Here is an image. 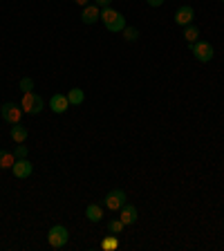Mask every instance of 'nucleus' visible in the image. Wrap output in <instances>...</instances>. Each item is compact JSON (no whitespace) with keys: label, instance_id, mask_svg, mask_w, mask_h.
Masks as SVG:
<instances>
[{"label":"nucleus","instance_id":"obj_1","mask_svg":"<svg viewBox=\"0 0 224 251\" xmlns=\"http://www.w3.org/2000/svg\"><path fill=\"white\" fill-rule=\"evenodd\" d=\"M101 21H103L105 29L117 34V31H124L125 29V18L121 11H115L112 7H103L101 9Z\"/></svg>","mask_w":224,"mask_h":251},{"label":"nucleus","instance_id":"obj_2","mask_svg":"<svg viewBox=\"0 0 224 251\" xmlns=\"http://www.w3.org/2000/svg\"><path fill=\"white\" fill-rule=\"evenodd\" d=\"M21 108H23V112H27V115H41V110L45 108V101H43L41 94H36L34 90H29V92L23 94Z\"/></svg>","mask_w":224,"mask_h":251},{"label":"nucleus","instance_id":"obj_3","mask_svg":"<svg viewBox=\"0 0 224 251\" xmlns=\"http://www.w3.org/2000/svg\"><path fill=\"white\" fill-rule=\"evenodd\" d=\"M68 240H70V231L63 225H54L52 229L47 231V242L54 249H63V247L68 245Z\"/></svg>","mask_w":224,"mask_h":251},{"label":"nucleus","instance_id":"obj_4","mask_svg":"<svg viewBox=\"0 0 224 251\" xmlns=\"http://www.w3.org/2000/svg\"><path fill=\"white\" fill-rule=\"evenodd\" d=\"M191 52H193L195 61H199V63H209V61H213V56H215L213 45H211V43H206V41L193 43V45H191Z\"/></svg>","mask_w":224,"mask_h":251},{"label":"nucleus","instance_id":"obj_5","mask_svg":"<svg viewBox=\"0 0 224 251\" xmlns=\"http://www.w3.org/2000/svg\"><path fill=\"white\" fill-rule=\"evenodd\" d=\"M125 202H128V195H125V191H121V188L110 191V193L103 198V206L105 209H110V211H115V213H119V209L124 206Z\"/></svg>","mask_w":224,"mask_h":251},{"label":"nucleus","instance_id":"obj_6","mask_svg":"<svg viewBox=\"0 0 224 251\" xmlns=\"http://www.w3.org/2000/svg\"><path fill=\"white\" fill-rule=\"evenodd\" d=\"M0 117L7 121L9 126H14V124H21V119H23V108L18 103H5L2 105V110H0Z\"/></svg>","mask_w":224,"mask_h":251},{"label":"nucleus","instance_id":"obj_7","mask_svg":"<svg viewBox=\"0 0 224 251\" xmlns=\"http://www.w3.org/2000/svg\"><path fill=\"white\" fill-rule=\"evenodd\" d=\"M11 173H14L16 179H27L34 173V164L27 162V157L25 159H16L14 166H11Z\"/></svg>","mask_w":224,"mask_h":251},{"label":"nucleus","instance_id":"obj_8","mask_svg":"<svg viewBox=\"0 0 224 251\" xmlns=\"http://www.w3.org/2000/svg\"><path fill=\"white\" fill-rule=\"evenodd\" d=\"M193 18H195V9L191 5H182V7H177V11H175V25H179V27L191 25Z\"/></svg>","mask_w":224,"mask_h":251},{"label":"nucleus","instance_id":"obj_9","mask_svg":"<svg viewBox=\"0 0 224 251\" xmlns=\"http://www.w3.org/2000/svg\"><path fill=\"white\" fill-rule=\"evenodd\" d=\"M137 218H139V213H137V206H132V204L125 202L124 206L119 209V220L124 222L125 226H128V225H135Z\"/></svg>","mask_w":224,"mask_h":251},{"label":"nucleus","instance_id":"obj_10","mask_svg":"<svg viewBox=\"0 0 224 251\" xmlns=\"http://www.w3.org/2000/svg\"><path fill=\"white\" fill-rule=\"evenodd\" d=\"M81 21H83L85 25H94L97 21H101L99 5H92V2H90L88 7H83V11H81Z\"/></svg>","mask_w":224,"mask_h":251},{"label":"nucleus","instance_id":"obj_11","mask_svg":"<svg viewBox=\"0 0 224 251\" xmlns=\"http://www.w3.org/2000/svg\"><path fill=\"white\" fill-rule=\"evenodd\" d=\"M68 108H70L68 94H54L52 99H50V110H52V112H56V115L68 112Z\"/></svg>","mask_w":224,"mask_h":251},{"label":"nucleus","instance_id":"obj_12","mask_svg":"<svg viewBox=\"0 0 224 251\" xmlns=\"http://www.w3.org/2000/svg\"><path fill=\"white\" fill-rule=\"evenodd\" d=\"M9 135H11V139H14L16 144H25L27 137H29V130H27L25 126H21V124H14L11 126V130H9Z\"/></svg>","mask_w":224,"mask_h":251},{"label":"nucleus","instance_id":"obj_13","mask_svg":"<svg viewBox=\"0 0 224 251\" xmlns=\"http://www.w3.org/2000/svg\"><path fill=\"white\" fill-rule=\"evenodd\" d=\"M85 218H88L90 222H101V220H103V206H101V204H88Z\"/></svg>","mask_w":224,"mask_h":251},{"label":"nucleus","instance_id":"obj_14","mask_svg":"<svg viewBox=\"0 0 224 251\" xmlns=\"http://www.w3.org/2000/svg\"><path fill=\"white\" fill-rule=\"evenodd\" d=\"M68 101H70V105H81L85 101V92L81 88H72L68 92Z\"/></svg>","mask_w":224,"mask_h":251},{"label":"nucleus","instance_id":"obj_15","mask_svg":"<svg viewBox=\"0 0 224 251\" xmlns=\"http://www.w3.org/2000/svg\"><path fill=\"white\" fill-rule=\"evenodd\" d=\"M184 38H186L191 45H193V43H198L199 41V27L193 25V23H191V25H186V27H184Z\"/></svg>","mask_w":224,"mask_h":251},{"label":"nucleus","instance_id":"obj_16","mask_svg":"<svg viewBox=\"0 0 224 251\" xmlns=\"http://www.w3.org/2000/svg\"><path fill=\"white\" fill-rule=\"evenodd\" d=\"M16 162V155L14 152H7V151H0V168L2 171H7V168H11Z\"/></svg>","mask_w":224,"mask_h":251},{"label":"nucleus","instance_id":"obj_17","mask_svg":"<svg viewBox=\"0 0 224 251\" xmlns=\"http://www.w3.org/2000/svg\"><path fill=\"white\" fill-rule=\"evenodd\" d=\"M117 247H119V240H117V235H115V233L105 235L103 240H101V249H103V251H115Z\"/></svg>","mask_w":224,"mask_h":251},{"label":"nucleus","instance_id":"obj_18","mask_svg":"<svg viewBox=\"0 0 224 251\" xmlns=\"http://www.w3.org/2000/svg\"><path fill=\"white\" fill-rule=\"evenodd\" d=\"M124 222H121V220L119 218H112V220H110V222H108V231H110V233H121V231H124Z\"/></svg>","mask_w":224,"mask_h":251},{"label":"nucleus","instance_id":"obj_19","mask_svg":"<svg viewBox=\"0 0 224 251\" xmlns=\"http://www.w3.org/2000/svg\"><path fill=\"white\" fill-rule=\"evenodd\" d=\"M124 38L128 43H135L137 38H139V29H137V27H125V29H124Z\"/></svg>","mask_w":224,"mask_h":251},{"label":"nucleus","instance_id":"obj_20","mask_svg":"<svg viewBox=\"0 0 224 251\" xmlns=\"http://www.w3.org/2000/svg\"><path fill=\"white\" fill-rule=\"evenodd\" d=\"M27 152H29V151H27V146H25V144H16V148H14V155H16V159H25V157H27Z\"/></svg>","mask_w":224,"mask_h":251},{"label":"nucleus","instance_id":"obj_21","mask_svg":"<svg viewBox=\"0 0 224 251\" xmlns=\"http://www.w3.org/2000/svg\"><path fill=\"white\" fill-rule=\"evenodd\" d=\"M21 90H25V92H29V90H34V81H31L29 76L21 78Z\"/></svg>","mask_w":224,"mask_h":251},{"label":"nucleus","instance_id":"obj_22","mask_svg":"<svg viewBox=\"0 0 224 251\" xmlns=\"http://www.w3.org/2000/svg\"><path fill=\"white\" fill-rule=\"evenodd\" d=\"M94 5H99V7H110V5H112V0H94Z\"/></svg>","mask_w":224,"mask_h":251},{"label":"nucleus","instance_id":"obj_23","mask_svg":"<svg viewBox=\"0 0 224 251\" xmlns=\"http://www.w3.org/2000/svg\"><path fill=\"white\" fill-rule=\"evenodd\" d=\"M146 2H148L150 7H162V5H164V0H146Z\"/></svg>","mask_w":224,"mask_h":251},{"label":"nucleus","instance_id":"obj_24","mask_svg":"<svg viewBox=\"0 0 224 251\" xmlns=\"http://www.w3.org/2000/svg\"><path fill=\"white\" fill-rule=\"evenodd\" d=\"M74 2H76L78 7H88L90 5V0H74Z\"/></svg>","mask_w":224,"mask_h":251},{"label":"nucleus","instance_id":"obj_25","mask_svg":"<svg viewBox=\"0 0 224 251\" xmlns=\"http://www.w3.org/2000/svg\"><path fill=\"white\" fill-rule=\"evenodd\" d=\"M0 110H2V105H0Z\"/></svg>","mask_w":224,"mask_h":251},{"label":"nucleus","instance_id":"obj_26","mask_svg":"<svg viewBox=\"0 0 224 251\" xmlns=\"http://www.w3.org/2000/svg\"><path fill=\"white\" fill-rule=\"evenodd\" d=\"M222 2H224V0H222Z\"/></svg>","mask_w":224,"mask_h":251}]
</instances>
